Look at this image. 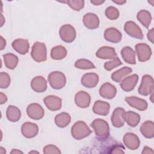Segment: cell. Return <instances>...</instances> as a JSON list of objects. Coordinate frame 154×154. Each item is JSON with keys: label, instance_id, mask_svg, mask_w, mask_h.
<instances>
[{"label": "cell", "instance_id": "cell-1", "mask_svg": "<svg viewBox=\"0 0 154 154\" xmlns=\"http://www.w3.org/2000/svg\"><path fill=\"white\" fill-rule=\"evenodd\" d=\"M96 136L100 140H106L109 135V127L108 122L103 119H96L90 125Z\"/></svg>", "mask_w": 154, "mask_h": 154}, {"label": "cell", "instance_id": "cell-2", "mask_svg": "<svg viewBox=\"0 0 154 154\" xmlns=\"http://www.w3.org/2000/svg\"><path fill=\"white\" fill-rule=\"evenodd\" d=\"M92 132L87 125L83 121H78L71 128V135L76 140H82Z\"/></svg>", "mask_w": 154, "mask_h": 154}, {"label": "cell", "instance_id": "cell-3", "mask_svg": "<svg viewBox=\"0 0 154 154\" xmlns=\"http://www.w3.org/2000/svg\"><path fill=\"white\" fill-rule=\"evenodd\" d=\"M31 55L32 58L37 63L43 62L47 58V49L44 43L36 42L31 48Z\"/></svg>", "mask_w": 154, "mask_h": 154}, {"label": "cell", "instance_id": "cell-4", "mask_svg": "<svg viewBox=\"0 0 154 154\" xmlns=\"http://www.w3.org/2000/svg\"><path fill=\"white\" fill-rule=\"evenodd\" d=\"M48 79L51 87L55 90H60L66 84V76L60 71L51 72L48 76Z\"/></svg>", "mask_w": 154, "mask_h": 154}, {"label": "cell", "instance_id": "cell-5", "mask_svg": "<svg viewBox=\"0 0 154 154\" xmlns=\"http://www.w3.org/2000/svg\"><path fill=\"white\" fill-rule=\"evenodd\" d=\"M153 78L151 75H144L143 76L141 82L138 87V91L140 95L147 96L153 91Z\"/></svg>", "mask_w": 154, "mask_h": 154}, {"label": "cell", "instance_id": "cell-6", "mask_svg": "<svg viewBox=\"0 0 154 154\" xmlns=\"http://www.w3.org/2000/svg\"><path fill=\"white\" fill-rule=\"evenodd\" d=\"M59 34L61 39L67 43L73 42L76 38V31L75 28L70 24H65L61 26Z\"/></svg>", "mask_w": 154, "mask_h": 154}, {"label": "cell", "instance_id": "cell-7", "mask_svg": "<svg viewBox=\"0 0 154 154\" xmlns=\"http://www.w3.org/2000/svg\"><path fill=\"white\" fill-rule=\"evenodd\" d=\"M135 54L137 55L138 60L140 62L148 61L152 55V52L150 47L146 43H138L135 46Z\"/></svg>", "mask_w": 154, "mask_h": 154}, {"label": "cell", "instance_id": "cell-8", "mask_svg": "<svg viewBox=\"0 0 154 154\" xmlns=\"http://www.w3.org/2000/svg\"><path fill=\"white\" fill-rule=\"evenodd\" d=\"M125 32L130 37L137 38L143 39V34L140 27L133 21H127L124 25Z\"/></svg>", "mask_w": 154, "mask_h": 154}, {"label": "cell", "instance_id": "cell-9", "mask_svg": "<svg viewBox=\"0 0 154 154\" xmlns=\"http://www.w3.org/2000/svg\"><path fill=\"white\" fill-rule=\"evenodd\" d=\"M26 113L28 117L33 120H40L45 115L43 107L37 103H32L26 108Z\"/></svg>", "mask_w": 154, "mask_h": 154}, {"label": "cell", "instance_id": "cell-10", "mask_svg": "<svg viewBox=\"0 0 154 154\" xmlns=\"http://www.w3.org/2000/svg\"><path fill=\"white\" fill-rule=\"evenodd\" d=\"M123 141L125 146L132 150H137L140 145V140L138 137L132 132L126 133L123 137Z\"/></svg>", "mask_w": 154, "mask_h": 154}, {"label": "cell", "instance_id": "cell-11", "mask_svg": "<svg viewBox=\"0 0 154 154\" xmlns=\"http://www.w3.org/2000/svg\"><path fill=\"white\" fill-rule=\"evenodd\" d=\"M21 132L23 136L27 138L35 137L38 132V127L37 124L32 122H25L21 126Z\"/></svg>", "mask_w": 154, "mask_h": 154}, {"label": "cell", "instance_id": "cell-12", "mask_svg": "<svg viewBox=\"0 0 154 154\" xmlns=\"http://www.w3.org/2000/svg\"><path fill=\"white\" fill-rule=\"evenodd\" d=\"M139 77L137 74H133L130 76H127L122 80L120 84V86L122 89L126 91H131L133 90L136 86Z\"/></svg>", "mask_w": 154, "mask_h": 154}, {"label": "cell", "instance_id": "cell-13", "mask_svg": "<svg viewBox=\"0 0 154 154\" xmlns=\"http://www.w3.org/2000/svg\"><path fill=\"white\" fill-rule=\"evenodd\" d=\"M99 93L100 96L103 98L112 99L117 94V88L113 84L109 82H105L100 87Z\"/></svg>", "mask_w": 154, "mask_h": 154}, {"label": "cell", "instance_id": "cell-14", "mask_svg": "<svg viewBox=\"0 0 154 154\" xmlns=\"http://www.w3.org/2000/svg\"><path fill=\"white\" fill-rule=\"evenodd\" d=\"M103 36L106 41L112 43H119L121 42L122 38L121 32L114 27H110L106 29L104 31Z\"/></svg>", "mask_w": 154, "mask_h": 154}, {"label": "cell", "instance_id": "cell-15", "mask_svg": "<svg viewBox=\"0 0 154 154\" xmlns=\"http://www.w3.org/2000/svg\"><path fill=\"white\" fill-rule=\"evenodd\" d=\"M43 102L46 108L52 111L60 109L62 106L61 99L56 96H48L44 98Z\"/></svg>", "mask_w": 154, "mask_h": 154}, {"label": "cell", "instance_id": "cell-16", "mask_svg": "<svg viewBox=\"0 0 154 154\" xmlns=\"http://www.w3.org/2000/svg\"><path fill=\"white\" fill-rule=\"evenodd\" d=\"M99 78L97 74L95 73H85L81 78V84L88 88L95 87L99 82Z\"/></svg>", "mask_w": 154, "mask_h": 154}, {"label": "cell", "instance_id": "cell-17", "mask_svg": "<svg viewBox=\"0 0 154 154\" xmlns=\"http://www.w3.org/2000/svg\"><path fill=\"white\" fill-rule=\"evenodd\" d=\"M75 102L79 108H87L91 102V96L84 91H79L75 96Z\"/></svg>", "mask_w": 154, "mask_h": 154}, {"label": "cell", "instance_id": "cell-18", "mask_svg": "<svg viewBox=\"0 0 154 154\" xmlns=\"http://www.w3.org/2000/svg\"><path fill=\"white\" fill-rule=\"evenodd\" d=\"M82 22L84 26L89 29H94L99 26V19L93 13H88L83 16Z\"/></svg>", "mask_w": 154, "mask_h": 154}, {"label": "cell", "instance_id": "cell-19", "mask_svg": "<svg viewBox=\"0 0 154 154\" xmlns=\"http://www.w3.org/2000/svg\"><path fill=\"white\" fill-rule=\"evenodd\" d=\"M125 100L131 107L139 111H143L147 108V102L141 98L136 96H129L125 97Z\"/></svg>", "mask_w": 154, "mask_h": 154}, {"label": "cell", "instance_id": "cell-20", "mask_svg": "<svg viewBox=\"0 0 154 154\" xmlns=\"http://www.w3.org/2000/svg\"><path fill=\"white\" fill-rule=\"evenodd\" d=\"M11 46L19 54L25 55L29 51V43L27 39L17 38L12 42Z\"/></svg>", "mask_w": 154, "mask_h": 154}, {"label": "cell", "instance_id": "cell-21", "mask_svg": "<svg viewBox=\"0 0 154 154\" xmlns=\"http://www.w3.org/2000/svg\"><path fill=\"white\" fill-rule=\"evenodd\" d=\"M96 56L103 60H114L117 57L115 49L110 46H102L97 51Z\"/></svg>", "mask_w": 154, "mask_h": 154}, {"label": "cell", "instance_id": "cell-22", "mask_svg": "<svg viewBox=\"0 0 154 154\" xmlns=\"http://www.w3.org/2000/svg\"><path fill=\"white\" fill-rule=\"evenodd\" d=\"M31 87L35 92L42 93L46 90L48 83L45 78L42 76H37L31 80Z\"/></svg>", "mask_w": 154, "mask_h": 154}, {"label": "cell", "instance_id": "cell-23", "mask_svg": "<svg viewBox=\"0 0 154 154\" xmlns=\"http://www.w3.org/2000/svg\"><path fill=\"white\" fill-rule=\"evenodd\" d=\"M125 110L121 107H117L115 108L112 112L111 120L113 126L119 128L124 126L125 121L123 118V114Z\"/></svg>", "mask_w": 154, "mask_h": 154}, {"label": "cell", "instance_id": "cell-24", "mask_svg": "<svg viewBox=\"0 0 154 154\" xmlns=\"http://www.w3.org/2000/svg\"><path fill=\"white\" fill-rule=\"evenodd\" d=\"M110 105L109 103L100 100H96L93 106V111L94 114L105 116L109 112Z\"/></svg>", "mask_w": 154, "mask_h": 154}, {"label": "cell", "instance_id": "cell-25", "mask_svg": "<svg viewBox=\"0 0 154 154\" xmlns=\"http://www.w3.org/2000/svg\"><path fill=\"white\" fill-rule=\"evenodd\" d=\"M123 120L128 126L134 128L136 127L140 122V116L134 111H125L123 114Z\"/></svg>", "mask_w": 154, "mask_h": 154}, {"label": "cell", "instance_id": "cell-26", "mask_svg": "<svg viewBox=\"0 0 154 154\" xmlns=\"http://www.w3.org/2000/svg\"><path fill=\"white\" fill-rule=\"evenodd\" d=\"M121 55L124 61L129 64H136V55L135 51L129 46H125L121 50Z\"/></svg>", "mask_w": 154, "mask_h": 154}, {"label": "cell", "instance_id": "cell-27", "mask_svg": "<svg viewBox=\"0 0 154 154\" xmlns=\"http://www.w3.org/2000/svg\"><path fill=\"white\" fill-rule=\"evenodd\" d=\"M140 131L142 135L146 138H153L154 137V123L150 120H147L142 123L140 126Z\"/></svg>", "mask_w": 154, "mask_h": 154}, {"label": "cell", "instance_id": "cell-28", "mask_svg": "<svg viewBox=\"0 0 154 154\" xmlns=\"http://www.w3.org/2000/svg\"><path fill=\"white\" fill-rule=\"evenodd\" d=\"M132 72V69L129 67H123L111 74L112 79L116 82H120L123 79Z\"/></svg>", "mask_w": 154, "mask_h": 154}, {"label": "cell", "instance_id": "cell-29", "mask_svg": "<svg viewBox=\"0 0 154 154\" xmlns=\"http://www.w3.org/2000/svg\"><path fill=\"white\" fill-rule=\"evenodd\" d=\"M6 116L10 122H16L21 117L20 110L16 106L10 105L7 108Z\"/></svg>", "mask_w": 154, "mask_h": 154}, {"label": "cell", "instance_id": "cell-30", "mask_svg": "<svg viewBox=\"0 0 154 154\" xmlns=\"http://www.w3.org/2000/svg\"><path fill=\"white\" fill-rule=\"evenodd\" d=\"M3 58L5 66L7 69L13 70L17 66L19 58L16 55L12 53H7L3 55Z\"/></svg>", "mask_w": 154, "mask_h": 154}, {"label": "cell", "instance_id": "cell-31", "mask_svg": "<svg viewBox=\"0 0 154 154\" xmlns=\"http://www.w3.org/2000/svg\"><path fill=\"white\" fill-rule=\"evenodd\" d=\"M56 125L61 128H63L69 125L70 122L71 117L69 114L63 112L57 114L54 119Z\"/></svg>", "mask_w": 154, "mask_h": 154}, {"label": "cell", "instance_id": "cell-32", "mask_svg": "<svg viewBox=\"0 0 154 154\" xmlns=\"http://www.w3.org/2000/svg\"><path fill=\"white\" fill-rule=\"evenodd\" d=\"M138 20L146 28H148L152 21L151 13L146 10L139 11L137 14Z\"/></svg>", "mask_w": 154, "mask_h": 154}, {"label": "cell", "instance_id": "cell-33", "mask_svg": "<svg viewBox=\"0 0 154 154\" xmlns=\"http://www.w3.org/2000/svg\"><path fill=\"white\" fill-rule=\"evenodd\" d=\"M67 55V50L63 46L58 45L52 48L51 57L53 60H60L64 58Z\"/></svg>", "mask_w": 154, "mask_h": 154}, {"label": "cell", "instance_id": "cell-34", "mask_svg": "<svg viewBox=\"0 0 154 154\" xmlns=\"http://www.w3.org/2000/svg\"><path fill=\"white\" fill-rule=\"evenodd\" d=\"M75 67L77 69L83 70L96 68V66L91 61L84 58L77 60L75 63Z\"/></svg>", "mask_w": 154, "mask_h": 154}, {"label": "cell", "instance_id": "cell-35", "mask_svg": "<svg viewBox=\"0 0 154 154\" xmlns=\"http://www.w3.org/2000/svg\"><path fill=\"white\" fill-rule=\"evenodd\" d=\"M105 14L106 17L110 20H116L119 17L120 13L119 10L112 6H109L105 11Z\"/></svg>", "mask_w": 154, "mask_h": 154}, {"label": "cell", "instance_id": "cell-36", "mask_svg": "<svg viewBox=\"0 0 154 154\" xmlns=\"http://www.w3.org/2000/svg\"><path fill=\"white\" fill-rule=\"evenodd\" d=\"M64 2L66 3L73 10L77 11H80L84 7V1L82 0H67Z\"/></svg>", "mask_w": 154, "mask_h": 154}, {"label": "cell", "instance_id": "cell-37", "mask_svg": "<svg viewBox=\"0 0 154 154\" xmlns=\"http://www.w3.org/2000/svg\"><path fill=\"white\" fill-rule=\"evenodd\" d=\"M122 63L121 60L119 59L118 57H117L114 60H111V61H109L107 62H105L103 64L104 69L107 71H111L114 68L119 67V66L122 65Z\"/></svg>", "mask_w": 154, "mask_h": 154}, {"label": "cell", "instance_id": "cell-38", "mask_svg": "<svg viewBox=\"0 0 154 154\" xmlns=\"http://www.w3.org/2000/svg\"><path fill=\"white\" fill-rule=\"evenodd\" d=\"M10 75L6 73L2 72L0 73V87L1 88H7L10 84Z\"/></svg>", "mask_w": 154, "mask_h": 154}, {"label": "cell", "instance_id": "cell-39", "mask_svg": "<svg viewBox=\"0 0 154 154\" xmlns=\"http://www.w3.org/2000/svg\"><path fill=\"white\" fill-rule=\"evenodd\" d=\"M43 152L45 154H60L61 152L58 147L53 144H48L43 147Z\"/></svg>", "mask_w": 154, "mask_h": 154}, {"label": "cell", "instance_id": "cell-40", "mask_svg": "<svg viewBox=\"0 0 154 154\" xmlns=\"http://www.w3.org/2000/svg\"><path fill=\"white\" fill-rule=\"evenodd\" d=\"M147 36L148 40L152 43H153V39H154V28H152V29L149 30Z\"/></svg>", "mask_w": 154, "mask_h": 154}, {"label": "cell", "instance_id": "cell-41", "mask_svg": "<svg viewBox=\"0 0 154 154\" xmlns=\"http://www.w3.org/2000/svg\"><path fill=\"white\" fill-rule=\"evenodd\" d=\"M142 154H150V153H154V151L153 149L148 146H145L143 147V149L141 152Z\"/></svg>", "mask_w": 154, "mask_h": 154}, {"label": "cell", "instance_id": "cell-42", "mask_svg": "<svg viewBox=\"0 0 154 154\" xmlns=\"http://www.w3.org/2000/svg\"><path fill=\"white\" fill-rule=\"evenodd\" d=\"M7 101V96L2 92L0 93V104L2 105L5 103Z\"/></svg>", "mask_w": 154, "mask_h": 154}, {"label": "cell", "instance_id": "cell-43", "mask_svg": "<svg viewBox=\"0 0 154 154\" xmlns=\"http://www.w3.org/2000/svg\"><path fill=\"white\" fill-rule=\"evenodd\" d=\"M0 42H1V50H3L6 46V40L3 38L2 36L0 37Z\"/></svg>", "mask_w": 154, "mask_h": 154}, {"label": "cell", "instance_id": "cell-44", "mask_svg": "<svg viewBox=\"0 0 154 154\" xmlns=\"http://www.w3.org/2000/svg\"><path fill=\"white\" fill-rule=\"evenodd\" d=\"M90 2L94 5H100L105 2V1H100V0H91Z\"/></svg>", "mask_w": 154, "mask_h": 154}, {"label": "cell", "instance_id": "cell-45", "mask_svg": "<svg viewBox=\"0 0 154 154\" xmlns=\"http://www.w3.org/2000/svg\"><path fill=\"white\" fill-rule=\"evenodd\" d=\"M112 2L117 5H123L126 2L125 0H112Z\"/></svg>", "mask_w": 154, "mask_h": 154}, {"label": "cell", "instance_id": "cell-46", "mask_svg": "<svg viewBox=\"0 0 154 154\" xmlns=\"http://www.w3.org/2000/svg\"><path fill=\"white\" fill-rule=\"evenodd\" d=\"M10 153L11 154H19V153H21L22 154L23 153V152L19 150V149H12V150L10 152Z\"/></svg>", "mask_w": 154, "mask_h": 154}, {"label": "cell", "instance_id": "cell-47", "mask_svg": "<svg viewBox=\"0 0 154 154\" xmlns=\"http://www.w3.org/2000/svg\"><path fill=\"white\" fill-rule=\"evenodd\" d=\"M0 153L1 154H5L6 153L5 149L3 147H0Z\"/></svg>", "mask_w": 154, "mask_h": 154}, {"label": "cell", "instance_id": "cell-48", "mask_svg": "<svg viewBox=\"0 0 154 154\" xmlns=\"http://www.w3.org/2000/svg\"><path fill=\"white\" fill-rule=\"evenodd\" d=\"M5 22V19L4 18V16L2 14H1V26H2L4 25V23Z\"/></svg>", "mask_w": 154, "mask_h": 154}, {"label": "cell", "instance_id": "cell-49", "mask_svg": "<svg viewBox=\"0 0 154 154\" xmlns=\"http://www.w3.org/2000/svg\"><path fill=\"white\" fill-rule=\"evenodd\" d=\"M150 100H151V102H152V103H153V91H152L150 94Z\"/></svg>", "mask_w": 154, "mask_h": 154}, {"label": "cell", "instance_id": "cell-50", "mask_svg": "<svg viewBox=\"0 0 154 154\" xmlns=\"http://www.w3.org/2000/svg\"><path fill=\"white\" fill-rule=\"evenodd\" d=\"M28 153H39L37 151H34V150H32V151H30L28 152Z\"/></svg>", "mask_w": 154, "mask_h": 154}, {"label": "cell", "instance_id": "cell-51", "mask_svg": "<svg viewBox=\"0 0 154 154\" xmlns=\"http://www.w3.org/2000/svg\"><path fill=\"white\" fill-rule=\"evenodd\" d=\"M148 2H149V3H150V4H151V5H152V6H153V5H154V1H153V0L149 1H148Z\"/></svg>", "mask_w": 154, "mask_h": 154}]
</instances>
